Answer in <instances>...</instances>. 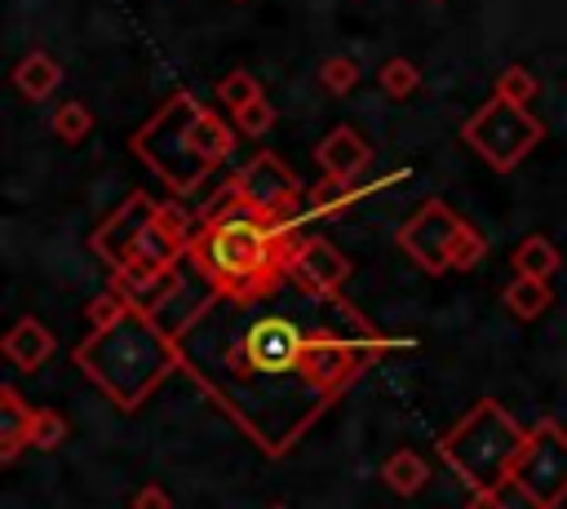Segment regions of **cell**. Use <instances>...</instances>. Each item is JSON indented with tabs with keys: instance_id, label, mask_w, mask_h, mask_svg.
Returning <instances> with one entry per match:
<instances>
[{
	"instance_id": "6da1fadb",
	"label": "cell",
	"mask_w": 567,
	"mask_h": 509,
	"mask_svg": "<svg viewBox=\"0 0 567 509\" xmlns=\"http://www.w3.org/2000/svg\"><path fill=\"white\" fill-rule=\"evenodd\" d=\"M390 341L377 336L368 323L354 328V332H332L328 323H301L297 314H284V310H261V314H239L221 336H217V363L221 372L235 381L217 394V407L230 398V389H248L252 381V394L239 412V429H248V416L257 407V389L266 381H292L297 394L310 403V412L319 416L359 372L363 363H372L377 354H385Z\"/></svg>"
},
{
	"instance_id": "7a4b0ae2",
	"label": "cell",
	"mask_w": 567,
	"mask_h": 509,
	"mask_svg": "<svg viewBox=\"0 0 567 509\" xmlns=\"http://www.w3.org/2000/svg\"><path fill=\"white\" fill-rule=\"evenodd\" d=\"M301 243L297 221H270L230 190L226 208H217L204 230L190 235V257L217 292H248L288 274Z\"/></svg>"
},
{
	"instance_id": "3957f363",
	"label": "cell",
	"mask_w": 567,
	"mask_h": 509,
	"mask_svg": "<svg viewBox=\"0 0 567 509\" xmlns=\"http://www.w3.org/2000/svg\"><path fill=\"white\" fill-rule=\"evenodd\" d=\"M80 372L120 407H137L173 367H182L177 341L146 314V310H124L120 319L93 328L84 345L75 350Z\"/></svg>"
},
{
	"instance_id": "277c9868",
	"label": "cell",
	"mask_w": 567,
	"mask_h": 509,
	"mask_svg": "<svg viewBox=\"0 0 567 509\" xmlns=\"http://www.w3.org/2000/svg\"><path fill=\"white\" fill-rule=\"evenodd\" d=\"M128 150L151 164V173L173 190L190 195L204 186V177L235 150L230 128L190 93H173L133 137Z\"/></svg>"
},
{
	"instance_id": "5b68a950",
	"label": "cell",
	"mask_w": 567,
	"mask_h": 509,
	"mask_svg": "<svg viewBox=\"0 0 567 509\" xmlns=\"http://www.w3.org/2000/svg\"><path fill=\"white\" fill-rule=\"evenodd\" d=\"M93 252H102L115 274H155V270H173L182 252H190V235H186V217L177 208L155 204L151 195H128L124 208H115L97 235H93Z\"/></svg>"
},
{
	"instance_id": "8992f818",
	"label": "cell",
	"mask_w": 567,
	"mask_h": 509,
	"mask_svg": "<svg viewBox=\"0 0 567 509\" xmlns=\"http://www.w3.org/2000/svg\"><path fill=\"white\" fill-rule=\"evenodd\" d=\"M523 438L527 429L496 398H478L452 429L439 434V456L461 482H470V491L505 487L523 451Z\"/></svg>"
},
{
	"instance_id": "52a82bcc",
	"label": "cell",
	"mask_w": 567,
	"mask_h": 509,
	"mask_svg": "<svg viewBox=\"0 0 567 509\" xmlns=\"http://www.w3.org/2000/svg\"><path fill=\"white\" fill-rule=\"evenodd\" d=\"M461 137H465L496 173H509V168H518L523 155H532V146L545 137V124H540L527 106H518V102L492 93V102H483V106L461 124Z\"/></svg>"
},
{
	"instance_id": "ba28073f",
	"label": "cell",
	"mask_w": 567,
	"mask_h": 509,
	"mask_svg": "<svg viewBox=\"0 0 567 509\" xmlns=\"http://www.w3.org/2000/svg\"><path fill=\"white\" fill-rule=\"evenodd\" d=\"M509 487L532 509H558L567 500V429L558 420H536L527 429Z\"/></svg>"
},
{
	"instance_id": "9c48e42d",
	"label": "cell",
	"mask_w": 567,
	"mask_h": 509,
	"mask_svg": "<svg viewBox=\"0 0 567 509\" xmlns=\"http://www.w3.org/2000/svg\"><path fill=\"white\" fill-rule=\"evenodd\" d=\"M230 190H235L248 208H257L261 217H270V221H292L297 199H301V181H297V173H292L279 155H270V150L252 155V159L235 173Z\"/></svg>"
},
{
	"instance_id": "30bf717a",
	"label": "cell",
	"mask_w": 567,
	"mask_h": 509,
	"mask_svg": "<svg viewBox=\"0 0 567 509\" xmlns=\"http://www.w3.org/2000/svg\"><path fill=\"white\" fill-rule=\"evenodd\" d=\"M461 212L447 208L443 199H425L403 226H399V248L425 270V274H447L452 270V239L461 230Z\"/></svg>"
},
{
	"instance_id": "8fae6325",
	"label": "cell",
	"mask_w": 567,
	"mask_h": 509,
	"mask_svg": "<svg viewBox=\"0 0 567 509\" xmlns=\"http://www.w3.org/2000/svg\"><path fill=\"white\" fill-rule=\"evenodd\" d=\"M292 279L297 283H306L310 292H323V297H337L341 288H346V279H350V257L337 248V243H328V239H306L301 248H297V257H292Z\"/></svg>"
},
{
	"instance_id": "7c38bea8",
	"label": "cell",
	"mask_w": 567,
	"mask_h": 509,
	"mask_svg": "<svg viewBox=\"0 0 567 509\" xmlns=\"http://www.w3.org/2000/svg\"><path fill=\"white\" fill-rule=\"evenodd\" d=\"M315 164L337 181H359V173H368V164H372V142L354 124H337L315 146Z\"/></svg>"
},
{
	"instance_id": "4fadbf2b",
	"label": "cell",
	"mask_w": 567,
	"mask_h": 509,
	"mask_svg": "<svg viewBox=\"0 0 567 509\" xmlns=\"http://www.w3.org/2000/svg\"><path fill=\"white\" fill-rule=\"evenodd\" d=\"M0 350H4V359H9L13 367L35 372V367H44V363L53 359L58 341H53V332H49V328H44L35 314H22V319H18V323L4 332Z\"/></svg>"
},
{
	"instance_id": "5bb4252c",
	"label": "cell",
	"mask_w": 567,
	"mask_h": 509,
	"mask_svg": "<svg viewBox=\"0 0 567 509\" xmlns=\"http://www.w3.org/2000/svg\"><path fill=\"white\" fill-rule=\"evenodd\" d=\"M31 420H35V407H27L13 385H4L0 389V456L4 460H13L22 443H31Z\"/></svg>"
},
{
	"instance_id": "9a60e30c",
	"label": "cell",
	"mask_w": 567,
	"mask_h": 509,
	"mask_svg": "<svg viewBox=\"0 0 567 509\" xmlns=\"http://www.w3.org/2000/svg\"><path fill=\"white\" fill-rule=\"evenodd\" d=\"M501 301H505V310H509L514 319L532 323V319H540V314L554 305V288H549V279H532V274H518V279H509V283H505Z\"/></svg>"
},
{
	"instance_id": "2e32d148",
	"label": "cell",
	"mask_w": 567,
	"mask_h": 509,
	"mask_svg": "<svg viewBox=\"0 0 567 509\" xmlns=\"http://www.w3.org/2000/svg\"><path fill=\"white\" fill-rule=\"evenodd\" d=\"M381 482L394 491V496H416L425 482H430V460L412 447H399L394 456H385L381 465Z\"/></svg>"
},
{
	"instance_id": "e0dca14e",
	"label": "cell",
	"mask_w": 567,
	"mask_h": 509,
	"mask_svg": "<svg viewBox=\"0 0 567 509\" xmlns=\"http://www.w3.org/2000/svg\"><path fill=\"white\" fill-rule=\"evenodd\" d=\"M13 84H18V93H22V97L44 102V97L62 84V66H58L49 53H27V58L13 66Z\"/></svg>"
},
{
	"instance_id": "ac0fdd59",
	"label": "cell",
	"mask_w": 567,
	"mask_h": 509,
	"mask_svg": "<svg viewBox=\"0 0 567 509\" xmlns=\"http://www.w3.org/2000/svg\"><path fill=\"white\" fill-rule=\"evenodd\" d=\"M509 266H514V274L549 279V274L563 266V252L554 248V239H545V235H527V239H518V248H514Z\"/></svg>"
},
{
	"instance_id": "d6986e66",
	"label": "cell",
	"mask_w": 567,
	"mask_h": 509,
	"mask_svg": "<svg viewBox=\"0 0 567 509\" xmlns=\"http://www.w3.org/2000/svg\"><path fill=\"white\" fill-rule=\"evenodd\" d=\"M359 195H363V190H354V181H337V177L323 173V177L306 190V204H310L306 212H315V217H323V212H341V208H346L350 199H359Z\"/></svg>"
},
{
	"instance_id": "ffe728a7",
	"label": "cell",
	"mask_w": 567,
	"mask_h": 509,
	"mask_svg": "<svg viewBox=\"0 0 567 509\" xmlns=\"http://www.w3.org/2000/svg\"><path fill=\"white\" fill-rule=\"evenodd\" d=\"M377 84H381L390 97H408V93H416V84H421V66L408 62V58H390V62H381V71H377Z\"/></svg>"
},
{
	"instance_id": "44dd1931",
	"label": "cell",
	"mask_w": 567,
	"mask_h": 509,
	"mask_svg": "<svg viewBox=\"0 0 567 509\" xmlns=\"http://www.w3.org/2000/svg\"><path fill=\"white\" fill-rule=\"evenodd\" d=\"M252 97H261V84H257V75L248 66H235V71H226L217 80V102H226L230 111L244 106V102H252Z\"/></svg>"
},
{
	"instance_id": "7402d4cb",
	"label": "cell",
	"mask_w": 567,
	"mask_h": 509,
	"mask_svg": "<svg viewBox=\"0 0 567 509\" xmlns=\"http://www.w3.org/2000/svg\"><path fill=\"white\" fill-rule=\"evenodd\" d=\"M89 128H93V111L84 106V102H62L58 111H53V133L62 137V142H84L89 137Z\"/></svg>"
},
{
	"instance_id": "603a6c76",
	"label": "cell",
	"mask_w": 567,
	"mask_h": 509,
	"mask_svg": "<svg viewBox=\"0 0 567 509\" xmlns=\"http://www.w3.org/2000/svg\"><path fill=\"white\" fill-rule=\"evenodd\" d=\"M536 75L527 71V66H505L501 75H496V97H509V102H518V106H532L536 102Z\"/></svg>"
},
{
	"instance_id": "cb8c5ba5",
	"label": "cell",
	"mask_w": 567,
	"mask_h": 509,
	"mask_svg": "<svg viewBox=\"0 0 567 509\" xmlns=\"http://www.w3.org/2000/svg\"><path fill=\"white\" fill-rule=\"evenodd\" d=\"M483 257H487L483 235H478L470 221H461V230H456V239H452V270H474Z\"/></svg>"
},
{
	"instance_id": "d4e9b609",
	"label": "cell",
	"mask_w": 567,
	"mask_h": 509,
	"mask_svg": "<svg viewBox=\"0 0 567 509\" xmlns=\"http://www.w3.org/2000/svg\"><path fill=\"white\" fill-rule=\"evenodd\" d=\"M62 438H66V420H62V412H53V407H35V420H31V447L53 451V447H62Z\"/></svg>"
},
{
	"instance_id": "484cf974",
	"label": "cell",
	"mask_w": 567,
	"mask_h": 509,
	"mask_svg": "<svg viewBox=\"0 0 567 509\" xmlns=\"http://www.w3.org/2000/svg\"><path fill=\"white\" fill-rule=\"evenodd\" d=\"M230 115H235V128H239V133H248V137H261V133L275 124V106L266 102V93H261V97H252V102H244V106H235Z\"/></svg>"
},
{
	"instance_id": "4316f807",
	"label": "cell",
	"mask_w": 567,
	"mask_h": 509,
	"mask_svg": "<svg viewBox=\"0 0 567 509\" xmlns=\"http://www.w3.org/2000/svg\"><path fill=\"white\" fill-rule=\"evenodd\" d=\"M319 84L328 93H350L359 84V62L354 58H328V62H319Z\"/></svg>"
},
{
	"instance_id": "83f0119b",
	"label": "cell",
	"mask_w": 567,
	"mask_h": 509,
	"mask_svg": "<svg viewBox=\"0 0 567 509\" xmlns=\"http://www.w3.org/2000/svg\"><path fill=\"white\" fill-rule=\"evenodd\" d=\"M128 310V301L111 288V292H102L97 301H89V319H93V328H102V323H111V319H120Z\"/></svg>"
},
{
	"instance_id": "f1b7e54d",
	"label": "cell",
	"mask_w": 567,
	"mask_h": 509,
	"mask_svg": "<svg viewBox=\"0 0 567 509\" xmlns=\"http://www.w3.org/2000/svg\"><path fill=\"white\" fill-rule=\"evenodd\" d=\"M128 509H173V496H168L159 482H146V487H137V491H133Z\"/></svg>"
},
{
	"instance_id": "f546056e",
	"label": "cell",
	"mask_w": 567,
	"mask_h": 509,
	"mask_svg": "<svg viewBox=\"0 0 567 509\" xmlns=\"http://www.w3.org/2000/svg\"><path fill=\"white\" fill-rule=\"evenodd\" d=\"M465 509H505V496H501V487H478V491H470Z\"/></svg>"
},
{
	"instance_id": "4dcf8cb0",
	"label": "cell",
	"mask_w": 567,
	"mask_h": 509,
	"mask_svg": "<svg viewBox=\"0 0 567 509\" xmlns=\"http://www.w3.org/2000/svg\"><path fill=\"white\" fill-rule=\"evenodd\" d=\"M266 509H288V505H266Z\"/></svg>"
}]
</instances>
